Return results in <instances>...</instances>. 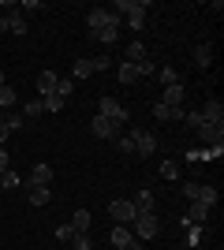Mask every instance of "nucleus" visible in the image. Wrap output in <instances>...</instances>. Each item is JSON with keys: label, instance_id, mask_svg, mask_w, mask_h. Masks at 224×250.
Masks as SVG:
<instances>
[{"label": "nucleus", "instance_id": "f257e3e1", "mask_svg": "<svg viewBox=\"0 0 224 250\" xmlns=\"http://www.w3.org/2000/svg\"><path fill=\"white\" fill-rule=\"evenodd\" d=\"M146 8H149V0H120V4H116V15L123 11L131 26L142 30V22H146Z\"/></svg>", "mask_w": 224, "mask_h": 250}, {"label": "nucleus", "instance_id": "f03ea898", "mask_svg": "<svg viewBox=\"0 0 224 250\" xmlns=\"http://www.w3.org/2000/svg\"><path fill=\"white\" fill-rule=\"evenodd\" d=\"M108 217L116 220V224H123V228H131V224L139 220V209H135L131 198H116L112 206H108Z\"/></svg>", "mask_w": 224, "mask_h": 250}, {"label": "nucleus", "instance_id": "7ed1b4c3", "mask_svg": "<svg viewBox=\"0 0 224 250\" xmlns=\"http://www.w3.org/2000/svg\"><path fill=\"white\" fill-rule=\"evenodd\" d=\"M127 135H131V142H135V153H139V157H153V153H157V138H153V131L131 127Z\"/></svg>", "mask_w": 224, "mask_h": 250}, {"label": "nucleus", "instance_id": "20e7f679", "mask_svg": "<svg viewBox=\"0 0 224 250\" xmlns=\"http://www.w3.org/2000/svg\"><path fill=\"white\" fill-rule=\"evenodd\" d=\"M97 116H105V120H112V124H127V108H123V104L116 101V97H101V101H97Z\"/></svg>", "mask_w": 224, "mask_h": 250}, {"label": "nucleus", "instance_id": "39448f33", "mask_svg": "<svg viewBox=\"0 0 224 250\" xmlns=\"http://www.w3.org/2000/svg\"><path fill=\"white\" fill-rule=\"evenodd\" d=\"M135 239H157V231H161V220H157V213H142L135 224Z\"/></svg>", "mask_w": 224, "mask_h": 250}, {"label": "nucleus", "instance_id": "423d86ee", "mask_svg": "<svg viewBox=\"0 0 224 250\" xmlns=\"http://www.w3.org/2000/svg\"><path fill=\"white\" fill-rule=\"evenodd\" d=\"M86 22H90V30H101L105 22H123V15H116V11H105V8H94V11H86Z\"/></svg>", "mask_w": 224, "mask_h": 250}, {"label": "nucleus", "instance_id": "0eeeda50", "mask_svg": "<svg viewBox=\"0 0 224 250\" xmlns=\"http://www.w3.org/2000/svg\"><path fill=\"white\" fill-rule=\"evenodd\" d=\"M194 135H198L205 146L213 149V146H221V138H224V124H205V120H202V127H198Z\"/></svg>", "mask_w": 224, "mask_h": 250}, {"label": "nucleus", "instance_id": "6e6552de", "mask_svg": "<svg viewBox=\"0 0 224 250\" xmlns=\"http://www.w3.org/2000/svg\"><path fill=\"white\" fill-rule=\"evenodd\" d=\"M94 135L97 138H120V124H112L105 116H94Z\"/></svg>", "mask_w": 224, "mask_h": 250}, {"label": "nucleus", "instance_id": "1a4fd4ad", "mask_svg": "<svg viewBox=\"0 0 224 250\" xmlns=\"http://www.w3.org/2000/svg\"><path fill=\"white\" fill-rule=\"evenodd\" d=\"M202 120H205V124H224V101H217V97H213V101H205L202 104Z\"/></svg>", "mask_w": 224, "mask_h": 250}, {"label": "nucleus", "instance_id": "9d476101", "mask_svg": "<svg viewBox=\"0 0 224 250\" xmlns=\"http://www.w3.org/2000/svg\"><path fill=\"white\" fill-rule=\"evenodd\" d=\"M67 224H71L75 235H86V231H90V224H94V217H90V209H75V217L67 220Z\"/></svg>", "mask_w": 224, "mask_h": 250}, {"label": "nucleus", "instance_id": "9b49d317", "mask_svg": "<svg viewBox=\"0 0 224 250\" xmlns=\"http://www.w3.org/2000/svg\"><path fill=\"white\" fill-rule=\"evenodd\" d=\"M56 83H60V75H56V71H41V75H38V97L56 94Z\"/></svg>", "mask_w": 224, "mask_h": 250}, {"label": "nucleus", "instance_id": "f8f14e48", "mask_svg": "<svg viewBox=\"0 0 224 250\" xmlns=\"http://www.w3.org/2000/svg\"><path fill=\"white\" fill-rule=\"evenodd\" d=\"M4 8H8V15H4V19H8V30L11 34H26V19H22V11L15 8V4H4Z\"/></svg>", "mask_w": 224, "mask_h": 250}, {"label": "nucleus", "instance_id": "ddd939ff", "mask_svg": "<svg viewBox=\"0 0 224 250\" xmlns=\"http://www.w3.org/2000/svg\"><path fill=\"white\" fill-rule=\"evenodd\" d=\"M183 97H187L183 83H176V86H164V97H161V104H172V108H183Z\"/></svg>", "mask_w": 224, "mask_h": 250}, {"label": "nucleus", "instance_id": "4468645a", "mask_svg": "<svg viewBox=\"0 0 224 250\" xmlns=\"http://www.w3.org/2000/svg\"><path fill=\"white\" fill-rule=\"evenodd\" d=\"M30 183H34V187H49V183H53V165L38 161V165H34V176H30Z\"/></svg>", "mask_w": 224, "mask_h": 250}, {"label": "nucleus", "instance_id": "2eb2a0df", "mask_svg": "<svg viewBox=\"0 0 224 250\" xmlns=\"http://www.w3.org/2000/svg\"><path fill=\"white\" fill-rule=\"evenodd\" d=\"M90 75H94V60H90V56H82V60L71 63V83H82V79H90Z\"/></svg>", "mask_w": 224, "mask_h": 250}, {"label": "nucleus", "instance_id": "dca6fc26", "mask_svg": "<svg viewBox=\"0 0 224 250\" xmlns=\"http://www.w3.org/2000/svg\"><path fill=\"white\" fill-rule=\"evenodd\" d=\"M205 217H209V206H202V202H191V206H187V217H183V224H202Z\"/></svg>", "mask_w": 224, "mask_h": 250}, {"label": "nucleus", "instance_id": "f3484780", "mask_svg": "<svg viewBox=\"0 0 224 250\" xmlns=\"http://www.w3.org/2000/svg\"><path fill=\"white\" fill-rule=\"evenodd\" d=\"M153 116H157V120H183V116H187V108H172V104H153Z\"/></svg>", "mask_w": 224, "mask_h": 250}, {"label": "nucleus", "instance_id": "a211bd4d", "mask_svg": "<svg viewBox=\"0 0 224 250\" xmlns=\"http://www.w3.org/2000/svg\"><path fill=\"white\" fill-rule=\"evenodd\" d=\"M116 79L123 86H127V83H139V63H127V60H123V63H120V71H116Z\"/></svg>", "mask_w": 224, "mask_h": 250}, {"label": "nucleus", "instance_id": "6ab92c4d", "mask_svg": "<svg viewBox=\"0 0 224 250\" xmlns=\"http://www.w3.org/2000/svg\"><path fill=\"white\" fill-rule=\"evenodd\" d=\"M116 38H120V22H105L97 30V42H105V45H116Z\"/></svg>", "mask_w": 224, "mask_h": 250}, {"label": "nucleus", "instance_id": "aec40b11", "mask_svg": "<svg viewBox=\"0 0 224 250\" xmlns=\"http://www.w3.org/2000/svg\"><path fill=\"white\" fill-rule=\"evenodd\" d=\"M194 63H198V67H209V63H213V45L209 42H202L194 49Z\"/></svg>", "mask_w": 224, "mask_h": 250}, {"label": "nucleus", "instance_id": "412c9836", "mask_svg": "<svg viewBox=\"0 0 224 250\" xmlns=\"http://www.w3.org/2000/svg\"><path fill=\"white\" fill-rule=\"evenodd\" d=\"M131 202H135V209H139V217L142 213H153V194H149V190H139Z\"/></svg>", "mask_w": 224, "mask_h": 250}, {"label": "nucleus", "instance_id": "4be33fe9", "mask_svg": "<svg viewBox=\"0 0 224 250\" xmlns=\"http://www.w3.org/2000/svg\"><path fill=\"white\" fill-rule=\"evenodd\" d=\"M142 60H149V56H146V45H142V42H131L127 45V63H142Z\"/></svg>", "mask_w": 224, "mask_h": 250}, {"label": "nucleus", "instance_id": "5701e85b", "mask_svg": "<svg viewBox=\"0 0 224 250\" xmlns=\"http://www.w3.org/2000/svg\"><path fill=\"white\" fill-rule=\"evenodd\" d=\"M49 198H53L49 187H30V206H49Z\"/></svg>", "mask_w": 224, "mask_h": 250}, {"label": "nucleus", "instance_id": "b1692460", "mask_svg": "<svg viewBox=\"0 0 224 250\" xmlns=\"http://www.w3.org/2000/svg\"><path fill=\"white\" fill-rule=\"evenodd\" d=\"M108 239H112V247H120V250H123V247H127V239H131V231L123 228V224H116V228H112V235H108Z\"/></svg>", "mask_w": 224, "mask_h": 250}, {"label": "nucleus", "instance_id": "393cba45", "mask_svg": "<svg viewBox=\"0 0 224 250\" xmlns=\"http://www.w3.org/2000/svg\"><path fill=\"white\" fill-rule=\"evenodd\" d=\"M15 101H19V97H15V90H11V86H0V108L8 112V108H15Z\"/></svg>", "mask_w": 224, "mask_h": 250}, {"label": "nucleus", "instance_id": "a878e982", "mask_svg": "<svg viewBox=\"0 0 224 250\" xmlns=\"http://www.w3.org/2000/svg\"><path fill=\"white\" fill-rule=\"evenodd\" d=\"M11 187H19V176H15L11 168H4V172H0V190H11Z\"/></svg>", "mask_w": 224, "mask_h": 250}, {"label": "nucleus", "instance_id": "bb28decb", "mask_svg": "<svg viewBox=\"0 0 224 250\" xmlns=\"http://www.w3.org/2000/svg\"><path fill=\"white\" fill-rule=\"evenodd\" d=\"M157 79H161L164 86H176V83H180V71H176V67H161Z\"/></svg>", "mask_w": 224, "mask_h": 250}, {"label": "nucleus", "instance_id": "cd10ccee", "mask_svg": "<svg viewBox=\"0 0 224 250\" xmlns=\"http://www.w3.org/2000/svg\"><path fill=\"white\" fill-rule=\"evenodd\" d=\"M41 112H45V101H41V97H34V101L22 104V116H41Z\"/></svg>", "mask_w": 224, "mask_h": 250}, {"label": "nucleus", "instance_id": "c85d7f7f", "mask_svg": "<svg viewBox=\"0 0 224 250\" xmlns=\"http://www.w3.org/2000/svg\"><path fill=\"white\" fill-rule=\"evenodd\" d=\"M45 101V112H60V108H64V97L60 94H49V97H41Z\"/></svg>", "mask_w": 224, "mask_h": 250}, {"label": "nucleus", "instance_id": "c756f323", "mask_svg": "<svg viewBox=\"0 0 224 250\" xmlns=\"http://www.w3.org/2000/svg\"><path fill=\"white\" fill-rule=\"evenodd\" d=\"M161 176L164 179H180V165H176V161H161Z\"/></svg>", "mask_w": 224, "mask_h": 250}, {"label": "nucleus", "instance_id": "7c9ffc66", "mask_svg": "<svg viewBox=\"0 0 224 250\" xmlns=\"http://www.w3.org/2000/svg\"><path fill=\"white\" fill-rule=\"evenodd\" d=\"M0 124L8 127V131H19V127H22V116H19V112H8L4 120H0Z\"/></svg>", "mask_w": 224, "mask_h": 250}, {"label": "nucleus", "instance_id": "2f4dec72", "mask_svg": "<svg viewBox=\"0 0 224 250\" xmlns=\"http://www.w3.org/2000/svg\"><path fill=\"white\" fill-rule=\"evenodd\" d=\"M153 75H157V63H153V60H142L139 63V79H153Z\"/></svg>", "mask_w": 224, "mask_h": 250}, {"label": "nucleus", "instance_id": "473e14b6", "mask_svg": "<svg viewBox=\"0 0 224 250\" xmlns=\"http://www.w3.org/2000/svg\"><path fill=\"white\" fill-rule=\"evenodd\" d=\"M56 94H60V97L67 101V97L75 94V83H71V79H60V83H56Z\"/></svg>", "mask_w": 224, "mask_h": 250}, {"label": "nucleus", "instance_id": "72a5a7b5", "mask_svg": "<svg viewBox=\"0 0 224 250\" xmlns=\"http://www.w3.org/2000/svg\"><path fill=\"white\" fill-rule=\"evenodd\" d=\"M75 250H94V239H90V235H75Z\"/></svg>", "mask_w": 224, "mask_h": 250}, {"label": "nucleus", "instance_id": "f704fd0d", "mask_svg": "<svg viewBox=\"0 0 224 250\" xmlns=\"http://www.w3.org/2000/svg\"><path fill=\"white\" fill-rule=\"evenodd\" d=\"M116 146L123 149V153H135V142H131V135H120V138H116Z\"/></svg>", "mask_w": 224, "mask_h": 250}, {"label": "nucleus", "instance_id": "c9c22d12", "mask_svg": "<svg viewBox=\"0 0 224 250\" xmlns=\"http://www.w3.org/2000/svg\"><path fill=\"white\" fill-rule=\"evenodd\" d=\"M56 235H60V239H64V243H71V239H75V231H71V224H60V228H56Z\"/></svg>", "mask_w": 224, "mask_h": 250}, {"label": "nucleus", "instance_id": "e433bc0d", "mask_svg": "<svg viewBox=\"0 0 224 250\" xmlns=\"http://www.w3.org/2000/svg\"><path fill=\"white\" fill-rule=\"evenodd\" d=\"M108 63H112L108 56H97V60H94V71H108Z\"/></svg>", "mask_w": 224, "mask_h": 250}, {"label": "nucleus", "instance_id": "4c0bfd02", "mask_svg": "<svg viewBox=\"0 0 224 250\" xmlns=\"http://www.w3.org/2000/svg\"><path fill=\"white\" fill-rule=\"evenodd\" d=\"M123 250H142V239H135V235H131V239H127V247H123Z\"/></svg>", "mask_w": 224, "mask_h": 250}, {"label": "nucleus", "instance_id": "58836bf2", "mask_svg": "<svg viewBox=\"0 0 224 250\" xmlns=\"http://www.w3.org/2000/svg\"><path fill=\"white\" fill-rule=\"evenodd\" d=\"M4 168H8V149L0 146V172H4Z\"/></svg>", "mask_w": 224, "mask_h": 250}, {"label": "nucleus", "instance_id": "ea45409f", "mask_svg": "<svg viewBox=\"0 0 224 250\" xmlns=\"http://www.w3.org/2000/svg\"><path fill=\"white\" fill-rule=\"evenodd\" d=\"M8 135H11V131H8V127H4V124H0V146L8 142Z\"/></svg>", "mask_w": 224, "mask_h": 250}, {"label": "nucleus", "instance_id": "a19ab883", "mask_svg": "<svg viewBox=\"0 0 224 250\" xmlns=\"http://www.w3.org/2000/svg\"><path fill=\"white\" fill-rule=\"evenodd\" d=\"M4 30H8V19H4V15H0V34H4Z\"/></svg>", "mask_w": 224, "mask_h": 250}, {"label": "nucleus", "instance_id": "79ce46f5", "mask_svg": "<svg viewBox=\"0 0 224 250\" xmlns=\"http://www.w3.org/2000/svg\"><path fill=\"white\" fill-rule=\"evenodd\" d=\"M4 116H8V112H4V108H0V120H4Z\"/></svg>", "mask_w": 224, "mask_h": 250}]
</instances>
